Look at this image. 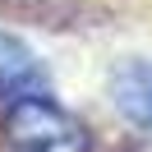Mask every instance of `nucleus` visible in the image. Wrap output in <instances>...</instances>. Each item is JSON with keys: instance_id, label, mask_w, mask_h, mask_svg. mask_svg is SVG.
Segmentation results:
<instances>
[{"instance_id": "obj_2", "label": "nucleus", "mask_w": 152, "mask_h": 152, "mask_svg": "<svg viewBox=\"0 0 152 152\" xmlns=\"http://www.w3.org/2000/svg\"><path fill=\"white\" fill-rule=\"evenodd\" d=\"M111 102L138 129H152V60H124L111 74Z\"/></svg>"}, {"instance_id": "obj_3", "label": "nucleus", "mask_w": 152, "mask_h": 152, "mask_svg": "<svg viewBox=\"0 0 152 152\" xmlns=\"http://www.w3.org/2000/svg\"><path fill=\"white\" fill-rule=\"evenodd\" d=\"M46 88V74H42L37 56L23 46L19 37L0 32V92H14V97H37Z\"/></svg>"}, {"instance_id": "obj_4", "label": "nucleus", "mask_w": 152, "mask_h": 152, "mask_svg": "<svg viewBox=\"0 0 152 152\" xmlns=\"http://www.w3.org/2000/svg\"><path fill=\"white\" fill-rule=\"evenodd\" d=\"M138 152H152V143H143V148H138Z\"/></svg>"}, {"instance_id": "obj_1", "label": "nucleus", "mask_w": 152, "mask_h": 152, "mask_svg": "<svg viewBox=\"0 0 152 152\" xmlns=\"http://www.w3.org/2000/svg\"><path fill=\"white\" fill-rule=\"evenodd\" d=\"M10 148L14 152H92L83 124L46 97H19L10 111Z\"/></svg>"}]
</instances>
